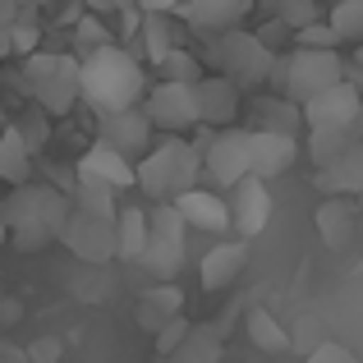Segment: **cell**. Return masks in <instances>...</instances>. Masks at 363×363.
Masks as SVG:
<instances>
[{"label": "cell", "mask_w": 363, "mask_h": 363, "mask_svg": "<svg viewBox=\"0 0 363 363\" xmlns=\"http://www.w3.org/2000/svg\"><path fill=\"white\" fill-rule=\"evenodd\" d=\"M79 179H88V184H106V189H129L133 184V161L120 157L116 147H106V143H92L88 152L79 157Z\"/></svg>", "instance_id": "e0dca14e"}, {"label": "cell", "mask_w": 363, "mask_h": 363, "mask_svg": "<svg viewBox=\"0 0 363 363\" xmlns=\"http://www.w3.org/2000/svg\"><path fill=\"white\" fill-rule=\"evenodd\" d=\"M276 18H281L290 33L318 23V0H276Z\"/></svg>", "instance_id": "1f68e13d"}, {"label": "cell", "mask_w": 363, "mask_h": 363, "mask_svg": "<svg viewBox=\"0 0 363 363\" xmlns=\"http://www.w3.org/2000/svg\"><path fill=\"white\" fill-rule=\"evenodd\" d=\"M244 267H248V244L244 240H216L203 253V262H198V276H203L207 290H225Z\"/></svg>", "instance_id": "ac0fdd59"}, {"label": "cell", "mask_w": 363, "mask_h": 363, "mask_svg": "<svg viewBox=\"0 0 363 363\" xmlns=\"http://www.w3.org/2000/svg\"><path fill=\"white\" fill-rule=\"evenodd\" d=\"M143 116H147L157 129H194L198 124V97H194V83H166L161 79L157 88L143 97Z\"/></svg>", "instance_id": "30bf717a"}, {"label": "cell", "mask_w": 363, "mask_h": 363, "mask_svg": "<svg viewBox=\"0 0 363 363\" xmlns=\"http://www.w3.org/2000/svg\"><path fill=\"white\" fill-rule=\"evenodd\" d=\"M175 313H184V299H179V290H170V285H161V290H152L147 299H143V308H138V318H143V327L157 336L161 327H166Z\"/></svg>", "instance_id": "4316f807"}, {"label": "cell", "mask_w": 363, "mask_h": 363, "mask_svg": "<svg viewBox=\"0 0 363 363\" xmlns=\"http://www.w3.org/2000/svg\"><path fill=\"white\" fill-rule=\"evenodd\" d=\"M133 5H138L143 14H170V9H175L179 0H133Z\"/></svg>", "instance_id": "f35d334b"}, {"label": "cell", "mask_w": 363, "mask_h": 363, "mask_svg": "<svg viewBox=\"0 0 363 363\" xmlns=\"http://www.w3.org/2000/svg\"><path fill=\"white\" fill-rule=\"evenodd\" d=\"M143 46H147V60L152 65H161L170 51H175L170 28H166V14H143Z\"/></svg>", "instance_id": "4dcf8cb0"}, {"label": "cell", "mask_w": 363, "mask_h": 363, "mask_svg": "<svg viewBox=\"0 0 363 363\" xmlns=\"http://www.w3.org/2000/svg\"><path fill=\"white\" fill-rule=\"evenodd\" d=\"M327 23L340 42H363V0H340Z\"/></svg>", "instance_id": "f546056e"}, {"label": "cell", "mask_w": 363, "mask_h": 363, "mask_svg": "<svg viewBox=\"0 0 363 363\" xmlns=\"http://www.w3.org/2000/svg\"><path fill=\"white\" fill-rule=\"evenodd\" d=\"M194 97H198V124H212V129H230V120L240 116V88L221 74L212 79H198L194 83Z\"/></svg>", "instance_id": "2e32d148"}, {"label": "cell", "mask_w": 363, "mask_h": 363, "mask_svg": "<svg viewBox=\"0 0 363 363\" xmlns=\"http://www.w3.org/2000/svg\"><path fill=\"white\" fill-rule=\"evenodd\" d=\"M225 345H221V331L216 327H189V336L170 350L166 363H221Z\"/></svg>", "instance_id": "ffe728a7"}, {"label": "cell", "mask_w": 363, "mask_h": 363, "mask_svg": "<svg viewBox=\"0 0 363 363\" xmlns=\"http://www.w3.org/2000/svg\"><path fill=\"white\" fill-rule=\"evenodd\" d=\"M79 101H88L97 116H116L143 101V65L124 46H97L79 60Z\"/></svg>", "instance_id": "6da1fadb"}, {"label": "cell", "mask_w": 363, "mask_h": 363, "mask_svg": "<svg viewBox=\"0 0 363 363\" xmlns=\"http://www.w3.org/2000/svg\"><path fill=\"white\" fill-rule=\"evenodd\" d=\"M97 129L106 147H116L120 157H143L147 152V138H152V120L143 116V106H129V111H116V116H97Z\"/></svg>", "instance_id": "5bb4252c"}, {"label": "cell", "mask_w": 363, "mask_h": 363, "mask_svg": "<svg viewBox=\"0 0 363 363\" xmlns=\"http://www.w3.org/2000/svg\"><path fill=\"white\" fill-rule=\"evenodd\" d=\"M248 340H253L257 350H267V354H285V350H290V331H285L267 308L248 313Z\"/></svg>", "instance_id": "484cf974"}, {"label": "cell", "mask_w": 363, "mask_h": 363, "mask_svg": "<svg viewBox=\"0 0 363 363\" xmlns=\"http://www.w3.org/2000/svg\"><path fill=\"white\" fill-rule=\"evenodd\" d=\"M74 198H79V212L83 216H111L116 221V189L106 184H88V179H79V189H74Z\"/></svg>", "instance_id": "f1b7e54d"}, {"label": "cell", "mask_w": 363, "mask_h": 363, "mask_svg": "<svg viewBox=\"0 0 363 363\" xmlns=\"http://www.w3.org/2000/svg\"><path fill=\"white\" fill-rule=\"evenodd\" d=\"M299 116L308 129H363V97H359V83L340 79L331 83L327 92H318L313 101H303Z\"/></svg>", "instance_id": "ba28073f"}, {"label": "cell", "mask_w": 363, "mask_h": 363, "mask_svg": "<svg viewBox=\"0 0 363 363\" xmlns=\"http://www.w3.org/2000/svg\"><path fill=\"white\" fill-rule=\"evenodd\" d=\"M294 133H272V129H248V175L253 179H276L294 166Z\"/></svg>", "instance_id": "7c38bea8"}, {"label": "cell", "mask_w": 363, "mask_h": 363, "mask_svg": "<svg viewBox=\"0 0 363 363\" xmlns=\"http://www.w3.org/2000/svg\"><path fill=\"white\" fill-rule=\"evenodd\" d=\"M257 116H262V124H257V129H272V133H294V129L303 124L299 106H294V101H285V97L257 101Z\"/></svg>", "instance_id": "83f0119b"}, {"label": "cell", "mask_w": 363, "mask_h": 363, "mask_svg": "<svg viewBox=\"0 0 363 363\" xmlns=\"http://www.w3.org/2000/svg\"><path fill=\"white\" fill-rule=\"evenodd\" d=\"M345 79V60H340L336 51H313V46H294V51L276 55L272 65V88L276 97L294 101V106H303V101H313L318 92H327L331 83Z\"/></svg>", "instance_id": "277c9868"}, {"label": "cell", "mask_w": 363, "mask_h": 363, "mask_svg": "<svg viewBox=\"0 0 363 363\" xmlns=\"http://www.w3.org/2000/svg\"><path fill=\"white\" fill-rule=\"evenodd\" d=\"M79 46H83V51H97V46H106V28L97 23V14H92V18H79Z\"/></svg>", "instance_id": "8d00e7d4"}, {"label": "cell", "mask_w": 363, "mask_h": 363, "mask_svg": "<svg viewBox=\"0 0 363 363\" xmlns=\"http://www.w3.org/2000/svg\"><path fill=\"white\" fill-rule=\"evenodd\" d=\"M248 5H253V0H179L175 14L184 18L194 33L221 37V33H230V28H240V18L248 14Z\"/></svg>", "instance_id": "4fadbf2b"}, {"label": "cell", "mask_w": 363, "mask_h": 363, "mask_svg": "<svg viewBox=\"0 0 363 363\" xmlns=\"http://www.w3.org/2000/svg\"><path fill=\"white\" fill-rule=\"evenodd\" d=\"M23 88L33 92V101L46 116H65L79 101V60L55 51H33L23 69Z\"/></svg>", "instance_id": "5b68a950"}, {"label": "cell", "mask_w": 363, "mask_h": 363, "mask_svg": "<svg viewBox=\"0 0 363 363\" xmlns=\"http://www.w3.org/2000/svg\"><path fill=\"white\" fill-rule=\"evenodd\" d=\"M65 248H69L79 262H88V267H106L111 257H116V221L111 216H83V212H74L69 216V225H65Z\"/></svg>", "instance_id": "9c48e42d"}, {"label": "cell", "mask_w": 363, "mask_h": 363, "mask_svg": "<svg viewBox=\"0 0 363 363\" xmlns=\"http://www.w3.org/2000/svg\"><path fill=\"white\" fill-rule=\"evenodd\" d=\"M303 363H359V359H354V350L336 345V340H322V345L308 350V359H303Z\"/></svg>", "instance_id": "d590c367"}, {"label": "cell", "mask_w": 363, "mask_h": 363, "mask_svg": "<svg viewBox=\"0 0 363 363\" xmlns=\"http://www.w3.org/2000/svg\"><path fill=\"white\" fill-rule=\"evenodd\" d=\"M230 230H240V240H253V235L267 230V221H272V189L262 184V179L244 175L240 184L230 189Z\"/></svg>", "instance_id": "8fae6325"}, {"label": "cell", "mask_w": 363, "mask_h": 363, "mask_svg": "<svg viewBox=\"0 0 363 363\" xmlns=\"http://www.w3.org/2000/svg\"><path fill=\"white\" fill-rule=\"evenodd\" d=\"M198 179H203V152L179 138H166L161 147L143 152V161L133 166V184L152 203H170V198L189 194V189H198Z\"/></svg>", "instance_id": "3957f363"}, {"label": "cell", "mask_w": 363, "mask_h": 363, "mask_svg": "<svg viewBox=\"0 0 363 363\" xmlns=\"http://www.w3.org/2000/svg\"><path fill=\"white\" fill-rule=\"evenodd\" d=\"M203 179L216 189H235L248 175V129H212L203 138Z\"/></svg>", "instance_id": "52a82bcc"}, {"label": "cell", "mask_w": 363, "mask_h": 363, "mask_svg": "<svg viewBox=\"0 0 363 363\" xmlns=\"http://www.w3.org/2000/svg\"><path fill=\"white\" fill-rule=\"evenodd\" d=\"M294 42H299V46H313V51H336L340 37L331 33V23H322V18H318V23L299 28V33H294Z\"/></svg>", "instance_id": "836d02e7"}, {"label": "cell", "mask_w": 363, "mask_h": 363, "mask_svg": "<svg viewBox=\"0 0 363 363\" xmlns=\"http://www.w3.org/2000/svg\"><path fill=\"white\" fill-rule=\"evenodd\" d=\"M354 143H363V129H308V157L313 166H331Z\"/></svg>", "instance_id": "cb8c5ba5"}, {"label": "cell", "mask_w": 363, "mask_h": 363, "mask_svg": "<svg viewBox=\"0 0 363 363\" xmlns=\"http://www.w3.org/2000/svg\"><path fill=\"white\" fill-rule=\"evenodd\" d=\"M313 184H318L327 198H350V194H363V143H354V147H350L345 157H336L331 166H318Z\"/></svg>", "instance_id": "d6986e66"}, {"label": "cell", "mask_w": 363, "mask_h": 363, "mask_svg": "<svg viewBox=\"0 0 363 363\" xmlns=\"http://www.w3.org/2000/svg\"><path fill=\"white\" fill-rule=\"evenodd\" d=\"M359 97H363V79H359Z\"/></svg>", "instance_id": "b9f144b4"}, {"label": "cell", "mask_w": 363, "mask_h": 363, "mask_svg": "<svg viewBox=\"0 0 363 363\" xmlns=\"http://www.w3.org/2000/svg\"><path fill=\"white\" fill-rule=\"evenodd\" d=\"M189 327H194V322H189V318H184V313H175V318H170V322H166V327H161V331H157V354H161V359H170V350H175V345H179V340H184V336H189Z\"/></svg>", "instance_id": "e575fe53"}, {"label": "cell", "mask_w": 363, "mask_h": 363, "mask_svg": "<svg viewBox=\"0 0 363 363\" xmlns=\"http://www.w3.org/2000/svg\"><path fill=\"white\" fill-rule=\"evenodd\" d=\"M212 65L221 79H230L235 88H257V83L272 79L276 51H267L257 42V33H244V28H230V33L212 37Z\"/></svg>", "instance_id": "8992f818"}, {"label": "cell", "mask_w": 363, "mask_h": 363, "mask_svg": "<svg viewBox=\"0 0 363 363\" xmlns=\"http://www.w3.org/2000/svg\"><path fill=\"white\" fill-rule=\"evenodd\" d=\"M92 14H124V9H138L133 0H88Z\"/></svg>", "instance_id": "74e56055"}, {"label": "cell", "mask_w": 363, "mask_h": 363, "mask_svg": "<svg viewBox=\"0 0 363 363\" xmlns=\"http://www.w3.org/2000/svg\"><path fill=\"white\" fill-rule=\"evenodd\" d=\"M0 244H5V221H0Z\"/></svg>", "instance_id": "60d3db41"}, {"label": "cell", "mask_w": 363, "mask_h": 363, "mask_svg": "<svg viewBox=\"0 0 363 363\" xmlns=\"http://www.w3.org/2000/svg\"><path fill=\"white\" fill-rule=\"evenodd\" d=\"M161 74H166V83H198V79H203L198 60L189 51H179V46L166 55V60H161Z\"/></svg>", "instance_id": "d6a6232c"}, {"label": "cell", "mask_w": 363, "mask_h": 363, "mask_svg": "<svg viewBox=\"0 0 363 363\" xmlns=\"http://www.w3.org/2000/svg\"><path fill=\"white\" fill-rule=\"evenodd\" d=\"M28 175H33V152H28L23 133L14 124H5V133H0V179L18 189L28 184Z\"/></svg>", "instance_id": "44dd1931"}, {"label": "cell", "mask_w": 363, "mask_h": 363, "mask_svg": "<svg viewBox=\"0 0 363 363\" xmlns=\"http://www.w3.org/2000/svg\"><path fill=\"white\" fill-rule=\"evenodd\" d=\"M175 203V212L184 216L189 230H203V235H225L230 230V207H225V198L216 194V189H189V194L170 198Z\"/></svg>", "instance_id": "9a60e30c"}, {"label": "cell", "mask_w": 363, "mask_h": 363, "mask_svg": "<svg viewBox=\"0 0 363 363\" xmlns=\"http://www.w3.org/2000/svg\"><path fill=\"white\" fill-rule=\"evenodd\" d=\"M318 235L327 240V248H340L354 235V207H350L345 198H327V203L318 207Z\"/></svg>", "instance_id": "d4e9b609"}, {"label": "cell", "mask_w": 363, "mask_h": 363, "mask_svg": "<svg viewBox=\"0 0 363 363\" xmlns=\"http://www.w3.org/2000/svg\"><path fill=\"white\" fill-rule=\"evenodd\" d=\"M0 221H5V235H14V248L33 253V248L65 235V225H69V198L51 184H18L0 203Z\"/></svg>", "instance_id": "7a4b0ae2"}, {"label": "cell", "mask_w": 363, "mask_h": 363, "mask_svg": "<svg viewBox=\"0 0 363 363\" xmlns=\"http://www.w3.org/2000/svg\"><path fill=\"white\" fill-rule=\"evenodd\" d=\"M0 133H5V111H0Z\"/></svg>", "instance_id": "ab89813d"}, {"label": "cell", "mask_w": 363, "mask_h": 363, "mask_svg": "<svg viewBox=\"0 0 363 363\" xmlns=\"http://www.w3.org/2000/svg\"><path fill=\"white\" fill-rule=\"evenodd\" d=\"M138 262L147 267L157 281H170V276L179 272V262H184V240H170V235H147V248H143Z\"/></svg>", "instance_id": "603a6c76"}, {"label": "cell", "mask_w": 363, "mask_h": 363, "mask_svg": "<svg viewBox=\"0 0 363 363\" xmlns=\"http://www.w3.org/2000/svg\"><path fill=\"white\" fill-rule=\"evenodd\" d=\"M116 257L124 262H138L143 248H147V212L143 207H120L116 212Z\"/></svg>", "instance_id": "7402d4cb"}]
</instances>
